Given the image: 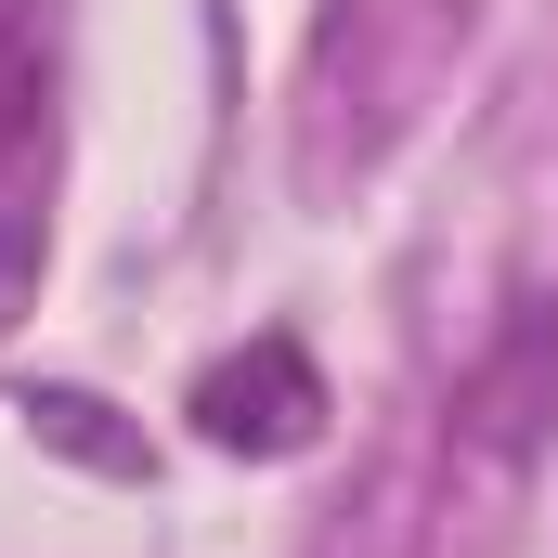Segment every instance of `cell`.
<instances>
[{"label":"cell","instance_id":"6da1fadb","mask_svg":"<svg viewBox=\"0 0 558 558\" xmlns=\"http://www.w3.org/2000/svg\"><path fill=\"white\" fill-rule=\"evenodd\" d=\"M182 416H195V441L208 454H247V468H286V454H312L325 441V364L286 338V325H260L247 351H221V364H195V390H182Z\"/></svg>","mask_w":558,"mask_h":558},{"label":"cell","instance_id":"7a4b0ae2","mask_svg":"<svg viewBox=\"0 0 558 558\" xmlns=\"http://www.w3.org/2000/svg\"><path fill=\"white\" fill-rule=\"evenodd\" d=\"M454 441L481 468H533L558 441V299H507V325L454 377Z\"/></svg>","mask_w":558,"mask_h":558},{"label":"cell","instance_id":"3957f363","mask_svg":"<svg viewBox=\"0 0 558 558\" xmlns=\"http://www.w3.org/2000/svg\"><path fill=\"white\" fill-rule=\"evenodd\" d=\"M13 416H26V441H52V454H78L92 481H143V468H156V454H143V428H118L105 403H92V390H26Z\"/></svg>","mask_w":558,"mask_h":558},{"label":"cell","instance_id":"277c9868","mask_svg":"<svg viewBox=\"0 0 558 558\" xmlns=\"http://www.w3.org/2000/svg\"><path fill=\"white\" fill-rule=\"evenodd\" d=\"M52 131V52H39V26H0V182L39 156Z\"/></svg>","mask_w":558,"mask_h":558},{"label":"cell","instance_id":"5b68a950","mask_svg":"<svg viewBox=\"0 0 558 558\" xmlns=\"http://www.w3.org/2000/svg\"><path fill=\"white\" fill-rule=\"evenodd\" d=\"M26 299H39V208H0V338Z\"/></svg>","mask_w":558,"mask_h":558},{"label":"cell","instance_id":"8992f818","mask_svg":"<svg viewBox=\"0 0 558 558\" xmlns=\"http://www.w3.org/2000/svg\"><path fill=\"white\" fill-rule=\"evenodd\" d=\"M0 26H39V0H0Z\"/></svg>","mask_w":558,"mask_h":558}]
</instances>
